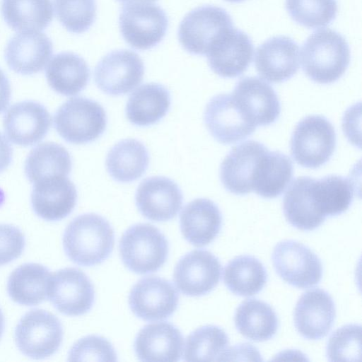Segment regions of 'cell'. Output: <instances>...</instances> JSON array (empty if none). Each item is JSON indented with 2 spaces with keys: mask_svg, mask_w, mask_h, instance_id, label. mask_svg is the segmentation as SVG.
<instances>
[{
  "mask_svg": "<svg viewBox=\"0 0 362 362\" xmlns=\"http://www.w3.org/2000/svg\"><path fill=\"white\" fill-rule=\"evenodd\" d=\"M50 277L49 269L42 264H22L16 268L8 277V293L18 304L37 305L47 297Z\"/></svg>",
  "mask_w": 362,
  "mask_h": 362,
  "instance_id": "obj_28",
  "label": "cell"
},
{
  "mask_svg": "<svg viewBox=\"0 0 362 362\" xmlns=\"http://www.w3.org/2000/svg\"><path fill=\"white\" fill-rule=\"evenodd\" d=\"M228 345V337L223 329L215 325L203 326L187 337L184 360L220 361Z\"/></svg>",
  "mask_w": 362,
  "mask_h": 362,
  "instance_id": "obj_37",
  "label": "cell"
},
{
  "mask_svg": "<svg viewBox=\"0 0 362 362\" xmlns=\"http://www.w3.org/2000/svg\"><path fill=\"white\" fill-rule=\"evenodd\" d=\"M115 243L109 222L100 215L85 214L73 219L63 235L67 257L74 263L90 267L102 263L110 255Z\"/></svg>",
  "mask_w": 362,
  "mask_h": 362,
  "instance_id": "obj_1",
  "label": "cell"
},
{
  "mask_svg": "<svg viewBox=\"0 0 362 362\" xmlns=\"http://www.w3.org/2000/svg\"><path fill=\"white\" fill-rule=\"evenodd\" d=\"M180 221L185 238L193 245L202 247L211 243L218 235L222 216L214 202L199 198L184 206Z\"/></svg>",
  "mask_w": 362,
  "mask_h": 362,
  "instance_id": "obj_25",
  "label": "cell"
},
{
  "mask_svg": "<svg viewBox=\"0 0 362 362\" xmlns=\"http://www.w3.org/2000/svg\"><path fill=\"white\" fill-rule=\"evenodd\" d=\"M51 123V116L45 107L30 100L13 105L3 120L4 132L8 139L23 146L40 141L47 134Z\"/></svg>",
  "mask_w": 362,
  "mask_h": 362,
  "instance_id": "obj_18",
  "label": "cell"
},
{
  "mask_svg": "<svg viewBox=\"0 0 362 362\" xmlns=\"http://www.w3.org/2000/svg\"><path fill=\"white\" fill-rule=\"evenodd\" d=\"M69 361H115L116 352L112 344L105 338L89 335L80 339L71 347Z\"/></svg>",
  "mask_w": 362,
  "mask_h": 362,
  "instance_id": "obj_41",
  "label": "cell"
},
{
  "mask_svg": "<svg viewBox=\"0 0 362 362\" xmlns=\"http://www.w3.org/2000/svg\"><path fill=\"white\" fill-rule=\"evenodd\" d=\"M71 159L60 144L45 142L35 147L25 163V173L33 184L54 177H66L71 170Z\"/></svg>",
  "mask_w": 362,
  "mask_h": 362,
  "instance_id": "obj_33",
  "label": "cell"
},
{
  "mask_svg": "<svg viewBox=\"0 0 362 362\" xmlns=\"http://www.w3.org/2000/svg\"><path fill=\"white\" fill-rule=\"evenodd\" d=\"M123 263L132 272L144 274L159 269L165 262L168 243L164 235L148 223L131 226L119 245Z\"/></svg>",
  "mask_w": 362,
  "mask_h": 362,
  "instance_id": "obj_4",
  "label": "cell"
},
{
  "mask_svg": "<svg viewBox=\"0 0 362 362\" xmlns=\"http://www.w3.org/2000/svg\"><path fill=\"white\" fill-rule=\"evenodd\" d=\"M46 78L57 93L74 95L86 86L90 70L86 61L72 52H62L53 57L46 69Z\"/></svg>",
  "mask_w": 362,
  "mask_h": 362,
  "instance_id": "obj_29",
  "label": "cell"
},
{
  "mask_svg": "<svg viewBox=\"0 0 362 362\" xmlns=\"http://www.w3.org/2000/svg\"><path fill=\"white\" fill-rule=\"evenodd\" d=\"M253 51L250 37L232 27L217 37L206 55L214 73L223 78H235L247 70L252 62Z\"/></svg>",
  "mask_w": 362,
  "mask_h": 362,
  "instance_id": "obj_13",
  "label": "cell"
},
{
  "mask_svg": "<svg viewBox=\"0 0 362 362\" xmlns=\"http://www.w3.org/2000/svg\"><path fill=\"white\" fill-rule=\"evenodd\" d=\"M204 119L211 136L223 144L245 139L256 129L237 107L231 94L214 96L206 106Z\"/></svg>",
  "mask_w": 362,
  "mask_h": 362,
  "instance_id": "obj_16",
  "label": "cell"
},
{
  "mask_svg": "<svg viewBox=\"0 0 362 362\" xmlns=\"http://www.w3.org/2000/svg\"><path fill=\"white\" fill-rule=\"evenodd\" d=\"M47 297L60 313L85 314L93 306L95 292L88 276L76 268H64L51 275Z\"/></svg>",
  "mask_w": 362,
  "mask_h": 362,
  "instance_id": "obj_11",
  "label": "cell"
},
{
  "mask_svg": "<svg viewBox=\"0 0 362 362\" xmlns=\"http://www.w3.org/2000/svg\"><path fill=\"white\" fill-rule=\"evenodd\" d=\"M54 8L61 23L74 33L86 31L96 16L95 0H54Z\"/></svg>",
  "mask_w": 362,
  "mask_h": 362,
  "instance_id": "obj_39",
  "label": "cell"
},
{
  "mask_svg": "<svg viewBox=\"0 0 362 362\" xmlns=\"http://www.w3.org/2000/svg\"><path fill=\"white\" fill-rule=\"evenodd\" d=\"M63 339L59 320L52 313L42 309L32 310L25 314L15 330L18 349L33 359H42L53 355Z\"/></svg>",
  "mask_w": 362,
  "mask_h": 362,
  "instance_id": "obj_6",
  "label": "cell"
},
{
  "mask_svg": "<svg viewBox=\"0 0 362 362\" xmlns=\"http://www.w3.org/2000/svg\"><path fill=\"white\" fill-rule=\"evenodd\" d=\"M314 178L297 177L287 189L283 202L286 219L295 228L313 230L325 220L316 207L313 193Z\"/></svg>",
  "mask_w": 362,
  "mask_h": 362,
  "instance_id": "obj_26",
  "label": "cell"
},
{
  "mask_svg": "<svg viewBox=\"0 0 362 362\" xmlns=\"http://www.w3.org/2000/svg\"><path fill=\"white\" fill-rule=\"evenodd\" d=\"M4 329V317L2 313L1 310L0 309V338L1 337V335L3 334Z\"/></svg>",
  "mask_w": 362,
  "mask_h": 362,
  "instance_id": "obj_45",
  "label": "cell"
},
{
  "mask_svg": "<svg viewBox=\"0 0 362 362\" xmlns=\"http://www.w3.org/2000/svg\"><path fill=\"white\" fill-rule=\"evenodd\" d=\"M231 95L245 118L256 127L272 124L279 117L281 105L276 92L259 78H241Z\"/></svg>",
  "mask_w": 362,
  "mask_h": 362,
  "instance_id": "obj_14",
  "label": "cell"
},
{
  "mask_svg": "<svg viewBox=\"0 0 362 362\" xmlns=\"http://www.w3.org/2000/svg\"><path fill=\"white\" fill-rule=\"evenodd\" d=\"M53 52L49 38L39 30L22 31L8 42L5 59L11 69L23 75L41 71Z\"/></svg>",
  "mask_w": 362,
  "mask_h": 362,
  "instance_id": "obj_22",
  "label": "cell"
},
{
  "mask_svg": "<svg viewBox=\"0 0 362 362\" xmlns=\"http://www.w3.org/2000/svg\"><path fill=\"white\" fill-rule=\"evenodd\" d=\"M361 333V325L357 324L346 325L334 331L326 347L328 361H360Z\"/></svg>",
  "mask_w": 362,
  "mask_h": 362,
  "instance_id": "obj_40",
  "label": "cell"
},
{
  "mask_svg": "<svg viewBox=\"0 0 362 362\" xmlns=\"http://www.w3.org/2000/svg\"><path fill=\"white\" fill-rule=\"evenodd\" d=\"M294 160L307 168H317L332 157L336 147L333 125L325 117L309 115L300 120L291 138Z\"/></svg>",
  "mask_w": 362,
  "mask_h": 362,
  "instance_id": "obj_5",
  "label": "cell"
},
{
  "mask_svg": "<svg viewBox=\"0 0 362 362\" xmlns=\"http://www.w3.org/2000/svg\"><path fill=\"white\" fill-rule=\"evenodd\" d=\"M118 1L120 2L125 3V4H128V3H136V2H150L151 3L156 0H118Z\"/></svg>",
  "mask_w": 362,
  "mask_h": 362,
  "instance_id": "obj_46",
  "label": "cell"
},
{
  "mask_svg": "<svg viewBox=\"0 0 362 362\" xmlns=\"http://www.w3.org/2000/svg\"><path fill=\"white\" fill-rule=\"evenodd\" d=\"M183 337L173 325L160 322L146 325L138 333L134 351L143 361H177L183 349Z\"/></svg>",
  "mask_w": 362,
  "mask_h": 362,
  "instance_id": "obj_24",
  "label": "cell"
},
{
  "mask_svg": "<svg viewBox=\"0 0 362 362\" xmlns=\"http://www.w3.org/2000/svg\"><path fill=\"white\" fill-rule=\"evenodd\" d=\"M313 192L316 207L321 214L325 217L338 216L351 204L354 185L350 178L331 175L314 179Z\"/></svg>",
  "mask_w": 362,
  "mask_h": 362,
  "instance_id": "obj_36",
  "label": "cell"
},
{
  "mask_svg": "<svg viewBox=\"0 0 362 362\" xmlns=\"http://www.w3.org/2000/svg\"><path fill=\"white\" fill-rule=\"evenodd\" d=\"M12 148L7 139L0 132V173L10 165L12 160Z\"/></svg>",
  "mask_w": 362,
  "mask_h": 362,
  "instance_id": "obj_43",
  "label": "cell"
},
{
  "mask_svg": "<svg viewBox=\"0 0 362 362\" xmlns=\"http://www.w3.org/2000/svg\"><path fill=\"white\" fill-rule=\"evenodd\" d=\"M293 176L291 160L279 151L264 153L258 165L252 185V192L264 198L281 195Z\"/></svg>",
  "mask_w": 362,
  "mask_h": 362,
  "instance_id": "obj_32",
  "label": "cell"
},
{
  "mask_svg": "<svg viewBox=\"0 0 362 362\" xmlns=\"http://www.w3.org/2000/svg\"><path fill=\"white\" fill-rule=\"evenodd\" d=\"M1 13L6 23L21 32L43 30L53 17L50 0H2Z\"/></svg>",
  "mask_w": 362,
  "mask_h": 362,
  "instance_id": "obj_35",
  "label": "cell"
},
{
  "mask_svg": "<svg viewBox=\"0 0 362 362\" xmlns=\"http://www.w3.org/2000/svg\"><path fill=\"white\" fill-rule=\"evenodd\" d=\"M179 296L173 284L158 276L139 280L132 288L129 304L139 318L160 320L169 317L177 309Z\"/></svg>",
  "mask_w": 362,
  "mask_h": 362,
  "instance_id": "obj_15",
  "label": "cell"
},
{
  "mask_svg": "<svg viewBox=\"0 0 362 362\" xmlns=\"http://www.w3.org/2000/svg\"><path fill=\"white\" fill-rule=\"evenodd\" d=\"M77 192L66 177H54L34 183L31 204L35 213L44 220L56 221L71 214L75 207Z\"/></svg>",
  "mask_w": 362,
  "mask_h": 362,
  "instance_id": "obj_23",
  "label": "cell"
},
{
  "mask_svg": "<svg viewBox=\"0 0 362 362\" xmlns=\"http://www.w3.org/2000/svg\"><path fill=\"white\" fill-rule=\"evenodd\" d=\"M335 317V305L332 297L319 288L303 293L294 310L297 331L304 338L312 340L325 337L331 330Z\"/></svg>",
  "mask_w": 362,
  "mask_h": 362,
  "instance_id": "obj_20",
  "label": "cell"
},
{
  "mask_svg": "<svg viewBox=\"0 0 362 362\" xmlns=\"http://www.w3.org/2000/svg\"><path fill=\"white\" fill-rule=\"evenodd\" d=\"M149 155L141 141L124 139L113 146L106 157V168L110 175L120 182H131L140 178L146 171Z\"/></svg>",
  "mask_w": 362,
  "mask_h": 362,
  "instance_id": "obj_30",
  "label": "cell"
},
{
  "mask_svg": "<svg viewBox=\"0 0 362 362\" xmlns=\"http://www.w3.org/2000/svg\"><path fill=\"white\" fill-rule=\"evenodd\" d=\"M144 66L139 56L127 49L108 53L98 63L94 71L96 86L111 95H124L142 81Z\"/></svg>",
  "mask_w": 362,
  "mask_h": 362,
  "instance_id": "obj_10",
  "label": "cell"
},
{
  "mask_svg": "<svg viewBox=\"0 0 362 362\" xmlns=\"http://www.w3.org/2000/svg\"><path fill=\"white\" fill-rule=\"evenodd\" d=\"M168 25L165 11L150 2L125 4L119 15V28L125 41L136 49L146 50L157 45Z\"/></svg>",
  "mask_w": 362,
  "mask_h": 362,
  "instance_id": "obj_7",
  "label": "cell"
},
{
  "mask_svg": "<svg viewBox=\"0 0 362 362\" xmlns=\"http://www.w3.org/2000/svg\"><path fill=\"white\" fill-rule=\"evenodd\" d=\"M11 98L10 83L1 69H0V113L8 107Z\"/></svg>",
  "mask_w": 362,
  "mask_h": 362,
  "instance_id": "obj_44",
  "label": "cell"
},
{
  "mask_svg": "<svg viewBox=\"0 0 362 362\" xmlns=\"http://www.w3.org/2000/svg\"><path fill=\"white\" fill-rule=\"evenodd\" d=\"M267 274L262 263L250 255H240L224 268L223 281L228 290L240 296H251L264 286Z\"/></svg>",
  "mask_w": 362,
  "mask_h": 362,
  "instance_id": "obj_34",
  "label": "cell"
},
{
  "mask_svg": "<svg viewBox=\"0 0 362 362\" xmlns=\"http://www.w3.org/2000/svg\"><path fill=\"white\" fill-rule=\"evenodd\" d=\"M232 27L231 17L223 8L203 6L184 17L179 26L178 38L187 52L204 55L217 37Z\"/></svg>",
  "mask_w": 362,
  "mask_h": 362,
  "instance_id": "obj_8",
  "label": "cell"
},
{
  "mask_svg": "<svg viewBox=\"0 0 362 362\" xmlns=\"http://www.w3.org/2000/svg\"><path fill=\"white\" fill-rule=\"evenodd\" d=\"M272 258L276 273L293 286L308 288L321 280L322 266L320 258L300 243L279 242L274 248Z\"/></svg>",
  "mask_w": 362,
  "mask_h": 362,
  "instance_id": "obj_9",
  "label": "cell"
},
{
  "mask_svg": "<svg viewBox=\"0 0 362 362\" xmlns=\"http://www.w3.org/2000/svg\"><path fill=\"white\" fill-rule=\"evenodd\" d=\"M221 275L218 259L207 250H195L180 259L174 269L173 279L183 294L201 296L217 286Z\"/></svg>",
  "mask_w": 362,
  "mask_h": 362,
  "instance_id": "obj_12",
  "label": "cell"
},
{
  "mask_svg": "<svg viewBox=\"0 0 362 362\" xmlns=\"http://www.w3.org/2000/svg\"><path fill=\"white\" fill-rule=\"evenodd\" d=\"M170 106V92L164 86L156 83H146L129 96L126 105V115L132 124L147 127L164 117Z\"/></svg>",
  "mask_w": 362,
  "mask_h": 362,
  "instance_id": "obj_27",
  "label": "cell"
},
{
  "mask_svg": "<svg viewBox=\"0 0 362 362\" xmlns=\"http://www.w3.org/2000/svg\"><path fill=\"white\" fill-rule=\"evenodd\" d=\"M25 245L24 235L17 227L0 224V266L18 258Z\"/></svg>",
  "mask_w": 362,
  "mask_h": 362,
  "instance_id": "obj_42",
  "label": "cell"
},
{
  "mask_svg": "<svg viewBox=\"0 0 362 362\" xmlns=\"http://www.w3.org/2000/svg\"><path fill=\"white\" fill-rule=\"evenodd\" d=\"M291 18L308 28H319L329 24L336 17V0H286Z\"/></svg>",
  "mask_w": 362,
  "mask_h": 362,
  "instance_id": "obj_38",
  "label": "cell"
},
{
  "mask_svg": "<svg viewBox=\"0 0 362 362\" xmlns=\"http://www.w3.org/2000/svg\"><path fill=\"white\" fill-rule=\"evenodd\" d=\"M235 325L245 337L255 341L272 339L278 329V318L274 310L257 299H247L237 308Z\"/></svg>",
  "mask_w": 362,
  "mask_h": 362,
  "instance_id": "obj_31",
  "label": "cell"
},
{
  "mask_svg": "<svg viewBox=\"0 0 362 362\" xmlns=\"http://www.w3.org/2000/svg\"><path fill=\"white\" fill-rule=\"evenodd\" d=\"M349 62L347 42L341 34L330 29L314 32L302 47L303 70L318 83L327 84L337 81L346 71Z\"/></svg>",
  "mask_w": 362,
  "mask_h": 362,
  "instance_id": "obj_2",
  "label": "cell"
},
{
  "mask_svg": "<svg viewBox=\"0 0 362 362\" xmlns=\"http://www.w3.org/2000/svg\"><path fill=\"white\" fill-rule=\"evenodd\" d=\"M269 149L262 143L250 140L235 146L223 159L220 179L226 190L243 195L252 192L259 163Z\"/></svg>",
  "mask_w": 362,
  "mask_h": 362,
  "instance_id": "obj_17",
  "label": "cell"
},
{
  "mask_svg": "<svg viewBox=\"0 0 362 362\" xmlns=\"http://www.w3.org/2000/svg\"><path fill=\"white\" fill-rule=\"evenodd\" d=\"M136 204L141 214L153 221L173 218L182 204V194L172 180L161 176L148 177L139 185Z\"/></svg>",
  "mask_w": 362,
  "mask_h": 362,
  "instance_id": "obj_19",
  "label": "cell"
},
{
  "mask_svg": "<svg viewBox=\"0 0 362 362\" xmlns=\"http://www.w3.org/2000/svg\"><path fill=\"white\" fill-rule=\"evenodd\" d=\"M226 1H230V2H239V1H241L243 0H226Z\"/></svg>",
  "mask_w": 362,
  "mask_h": 362,
  "instance_id": "obj_47",
  "label": "cell"
},
{
  "mask_svg": "<svg viewBox=\"0 0 362 362\" xmlns=\"http://www.w3.org/2000/svg\"><path fill=\"white\" fill-rule=\"evenodd\" d=\"M54 127L67 142L74 144L90 143L105 130L107 116L96 101L83 98H71L62 105L54 117Z\"/></svg>",
  "mask_w": 362,
  "mask_h": 362,
  "instance_id": "obj_3",
  "label": "cell"
},
{
  "mask_svg": "<svg viewBox=\"0 0 362 362\" xmlns=\"http://www.w3.org/2000/svg\"><path fill=\"white\" fill-rule=\"evenodd\" d=\"M255 67L259 75L270 83L291 78L299 67V47L287 36L270 38L258 47Z\"/></svg>",
  "mask_w": 362,
  "mask_h": 362,
  "instance_id": "obj_21",
  "label": "cell"
}]
</instances>
